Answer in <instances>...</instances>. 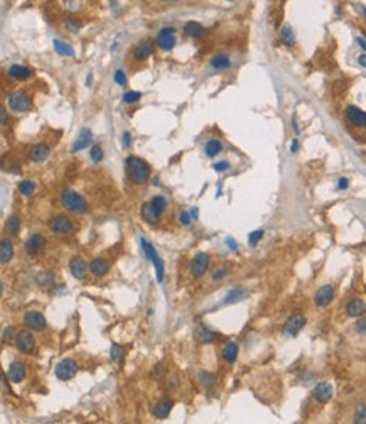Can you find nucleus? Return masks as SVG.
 <instances>
[{
  "label": "nucleus",
  "instance_id": "obj_53",
  "mask_svg": "<svg viewBox=\"0 0 366 424\" xmlns=\"http://www.w3.org/2000/svg\"><path fill=\"white\" fill-rule=\"evenodd\" d=\"M346 186H348V180H346V178H341L339 182H338V189H344Z\"/></svg>",
  "mask_w": 366,
  "mask_h": 424
},
{
  "label": "nucleus",
  "instance_id": "obj_40",
  "mask_svg": "<svg viewBox=\"0 0 366 424\" xmlns=\"http://www.w3.org/2000/svg\"><path fill=\"white\" fill-rule=\"evenodd\" d=\"M263 233H265L263 230H255V232H252L250 237H248V242H250V245H253V247H255V245L263 239Z\"/></svg>",
  "mask_w": 366,
  "mask_h": 424
},
{
  "label": "nucleus",
  "instance_id": "obj_54",
  "mask_svg": "<svg viewBox=\"0 0 366 424\" xmlns=\"http://www.w3.org/2000/svg\"><path fill=\"white\" fill-rule=\"evenodd\" d=\"M292 152H297V149H299V141L297 139H294V141H292Z\"/></svg>",
  "mask_w": 366,
  "mask_h": 424
},
{
  "label": "nucleus",
  "instance_id": "obj_2",
  "mask_svg": "<svg viewBox=\"0 0 366 424\" xmlns=\"http://www.w3.org/2000/svg\"><path fill=\"white\" fill-rule=\"evenodd\" d=\"M61 203H63L64 208L71 213H84L88 208L86 200H84L81 194H78L76 191H71V189H68V191L63 193V196H61Z\"/></svg>",
  "mask_w": 366,
  "mask_h": 424
},
{
  "label": "nucleus",
  "instance_id": "obj_38",
  "mask_svg": "<svg viewBox=\"0 0 366 424\" xmlns=\"http://www.w3.org/2000/svg\"><path fill=\"white\" fill-rule=\"evenodd\" d=\"M37 282L41 284V286H51L53 284V274L51 272H41L37 277Z\"/></svg>",
  "mask_w": 366,
  "mask_h": 424
},
{
  "label": "nucleus",
  "instance_id": "obj_28",
  "mask_svg": "<svg viewBox=\"0 0 366 424\" xmlns=\"http://www.w3.org/2000/svg\"><path fill=\"white\" fill-rule=\"evenodd\" d=\"M14 255V247L10 240H0V262H9Z\"/></svg>",
  "mask_w": 366,
  "mask_h": 424
},
{
  "label": "nucleus",
  "instance_id": "obj_44",
  "mask_svg": "<svg viewBox=\"0 0 366 424\" xmlns=\"http://www.w3.org/2000/svg\"><path fill=\"white\" fill-rule=\"evenodd\" d=\"M177 218H179V223L184 225V227H188V225L191 223V215L188 212H179Z\"/></svg>",
  "mask_w": 366,
  "mask_h": 424
},
{
  "label": "nucleus",
  "instance_id": "obj_5",
  "mask_svg": "<svg viewBox=\"0 0 366 424\" xmlns=\"http://www.w3.org/2000/svg\"><path fill=\"white\" fill-rule=\"evenodd\" d=\"M76 372H78V363L71 359L61 360L59 363L56 365V370H54V373H56V377L59 380H71L73 377L76 375Z\"/></svg>",
  "mask_w": 366,
  "mask_h": 424
},
{
  "label": "nucleus",
  "instance_id": "obj_57",
  "mask_svg": "<svg viewBox=\"0 0 366 424\" xmlns=\"http://www.w3.org/2000/svg\"><path fill=\"white\" fill-rule=\"evenodd\" d=\"M358 42H360L361 49H363V51H365V48H366V46H365V39H363V37H360V39H358Z\"/></svg>",
  "mask_w": 366,
  "mask_h": 424
},
{
  "label": "nucleus",
  "instance_id": "obj_21",
  "mask_svg": "<svg viewBox=\"0 0 366 424\" xmlns=\"http://www.w3.org/2000/svg\"><path fill=\"white\" fill-rule=\"evenodd\" d=\"M26 377V365L22 362H14L9 368V380L14 384H19L22 382Z\"/></svg>",
  "mask_w": 366,
  "mask_h": 424
},
{
  "label": "nucleus",
  "instance_id": "obj_24",
  "mask_svg": "<svg viewBox=\"0 0 366 424\" xmlns=\"http://www.w3.org/2000/svg\"><path fill=\"white\" fill-rule=\"evenodd\" d=\"M346 313H348V316H351V318H361L365 314V303L358 298L351 299V301L348 303Z\"/></svg>",
  "mask_w": 366,
  "mask_h": 424
},
{
  "label": "nucleus",
  "instance_id": "obj_15",
  "mask_svg": "<svg viewBox=\"0 0 366 424\" xmlns=\"http://www.w3.org/2000/svg\"><path fill=\"white\" fill-rule=\"evenodd\" d=\"M334 298V287L333 286H322L321 289L316 293V298H314V303L319 308H324L328 306Z\"/></svg>",
  "mask_w": 366,
  "mask_h": 424
},
{
  "label": "nucleus",
  "instance_id": "obj_36",
  "mask_svg": "<svg viewBox=\"0 0 366 424\" xmlns=\"http://www.w3.org/2000/svg\"><path fill=\"white\" fill-rule=\"evenodd\" d=\"M19 191L24 194V196H29V194H32L36 191V184H34L32 181H22L21 184H19Z\"/></svg>",
  "mask_w": 366,
  "mask_h": 424
},
{
  "label": "nucleus",
  "instance_id": "obj_13",
  "mask_svg": "<svg viewBox=\"0 0 366 424\" xmlns=\"http://www.w3.org/2000/svg\"><path fill=\"white\" fill-rule=\"evenodd\" d=\"M44 245H46L44 237H42L41 233H34L32 237H29V240H27L26 245H24L26 254L36 255V254H39V252L42 250V248H44Z\"/></svg>",
  "mask_w": 366,
  "mask_h": 424
},
{
  "label": "nucleus",
  "instance_id": "obj_48",
  "mask_svg": "<svg viewBox=\"0 0 366 424\" xmlns=\"http://www.w3.org/2000/svg\"><path fill=\"white\" fill-rule=\"evenodd\" d=\"M223 277H226V269H216V272L213 274V281H220Z\"/></svg>",
  "mask_w": 366,
  "mask_h": 424
},
{
  "label": "nucleus",
  "instance_id": "obj_56",
  "mask_svg": "<svg viewBox=\"0 0 366 424\" xmlns=\"http://www.w3.org/2000/svg\"><path fill=\"white\" fill-rule=\"evenodd\" d=\"M360 333H365V320H363V316H361V320H360Z\"/></svg>",
  "mask_w": 366,
  "mask_h": 424
},
{
  "label": "nucleus",
  "instance_id": "obj_55",
  "mask_svg": "<svg viewBox=\"0 0 366 424\" xmlns=\"http://www.w3.org/2000/svg\"><path fill=\"white\" fill-rule=\"evenodd\" d=\"M191 220H197V210L196 208L191 210Z\"/></svg>",
  "mask_w": 366,
  "mask_h": 424
},
{
  "label": "nucleus",
  "instance_id": "obj_23",
  "mask_svg": "<svg viewBox=\"0 0 366 424\" xmlns=\"http://www.w3.org/2000/svg\"><path fill=\"white\" fill-rule=\"evenodd\" d=\"M48 155H49L48 144H36V146L30 147V151H29V157H30V161H34V162L44 161Z\"/></svg>",
  "mask_w": 366,
  "mask_h": 424
},
{
  "label": "nucleus",
  "instance_id": "obj_4",
  "mask_svg": "<svg viewBox=\"0 0 366 424\" xmlns=\"http://www.w3.org/2000/svg\"><path fill=\"white\" fill-rule=\"evenodd\" d=\"M9 107L15 114H24L30 108V100L24 91H15L9 96Z\"/></svg>",
  "mask_w": 366,
  "mask_h": 424
},
{
  "label": "nucleus",
  "instance_id": "obj_14",
  "mask_svg": "<svg viewBox=\"0 0 366 424\" xmlns=\"http://www.w3.org/2000/svg\"><path fill=\"white\" fill-rule=\"evenodd\" d=\"M194 336H196V340L199 341V343H208V341L218 340V338H220V334L215 333V332H211L208 326L199 323V325H196V330H194Z\"/></svg>",
  "mask_w": 366,
  "mask_h": 424
},
{
  "label": "nucleus",
  "instance_id": "obj_9",
  "mask_svg": "<svg viewBox=\"0 0 366 424\" xmlns=\"http://www.w3.org/2000/svg\"><path fill=\"white\" fill-rule=\"evenodd\" d=\"M208 267H209V255L208 254H197V255H194L193 262H191V274H193L196 279H199L206 274Z\"/></svg>",
  "mask_w": 366,
  "mask_h": 424
},
{
  "label": "nucleus",
  "instance_id": "obj_6",
  "mask_svg": "<svg viewBox=\"0 0 366 424\" xmlns=\"http://www.w3.org/2000/svg\"><path fill=\"white\" fill-rule=\"evenodd\" d=\"M140 243H142V248H143V252H145V255L150 259V262L154 264L155 272H157V281L161 282L162 279H164V264H162V260L159 259V255H157V252H155V248L152 247V245L147 242V240H142Z\"/></svg>",
  "mask_w": 366,
  "mask_h": 424
},
{
  "label": "nucleus",
  "instance_id": "obj_18",
  "mask_svg": "<svg viewBox=\"0 0 366 424\" xmlns=\"http://www.w3.org/2000/svg\"><path fill=\"white\" fill-rule=\"evenodd\" d=\"M170 411H172V400L169 399H161L155 402L154 409H152V412H154L155 418L159 419H166L167 416L170 414Z\"/></svg>",
  "mask_w": 366,
  "mask_h": 424
},
{
  "label": "nucleus",
  "instance_id": "obj_50",
  "mask_svg": "<svg viewBox=\"0 0 366 424\" xmlns=\"http://www.w3.org/2000/svg\"><path fill=\"white\" fill-rule=\"evenodd\" d=\"M66 26H68V29L71 30V32H78V29H80V24H78V22H73V21H68L66 22Z\"/></svg>",
  "mask_w": 366,
  "mask_h": 424
},
{
  "label": "nucleus",
  "instance_id": "obj_11",
  "mask_svg": "<svg viewBox=\"0 0 366 424\" xmlns=\"http://www.w3.org/2000/svg\"><path fill=\"white\" fill-rule=\"evenodd\" d=\"M24 321L26 326H29V330H34V332H42L46 328V318L39 311H29L26 314Z\"/></svg>",
  "mask_w": 366,
  "mask_h": 424
},
{
  "label": "nucleus",
  "instance_id": "obj_29",
  "mask_svg": "<svg viewBox=\"0 0 366 424\" xmlns=\"http://www.w3.org/2000/svg\"><path fill=\"white\" fill-rule=\"evenodd\" d=\"M184 32L188 34L189 37H194V39H199L202 34H204V27H202L199 22H194L191 21L188 24L184 26Z\"/></svg>",
  "mask_w": 366,
  "mask_h": 424
},
{
  "label": "nucleus",
  "instance_id": "obj_20",
  "mask_svg": "<svg viewBox=\"0 0 366 424\" xmlns=\"http://www.w3.org/2000/svg\"><path fill=\"white\" fill-rule=\"evenodd\" d=\"M152 51H154V42H152L150 39H145V41L140 42L137 48L134 49V58L139 61L147 60V58L152 54Z\"/></svg>",
  "mask_w": 366,
  "mask_h": 424
},
{
  "label": "nucleus",
  "instance_id": "obj_17",
  "mask_svg": "<svg viewBox=\"0 0 366 424\" xmlns=\"http://www.w3.org/2000/svg\"><path fill=\"white\" fill-rule=\"evenodd\" d=\"M89 271H91V274L96 275V277H103V275L110 271V264H108L107 259L96 257V259L91 260V264H89Z\"/></svg>",
  "mask_w": 366,
  "mask_h": 424
},
{
  "label": "nucleus",
  "instance_id": "obj_34",
  "mask_svg": "<svg viewBox=\"0 0 366 424\" xmlns=\"http://www.w3.org/2000/svg\"><path fill=\"white\" fill-rule=\"evenodd\" d=\"M5 230L10 233V235H17L19 230H21V220H19V216H10L9 220H7L5 223Z\"/></svg>",
  "mask_w": 366,
  "mask_h": 424
},
{
  "label": "nucleus",
  "instance_id": "obj_26",
  "mask_svg": "<svg viewBox=\"0 0 366 424\" xmlns=\"http://www.w3.org/2000/svg\"><path fill=\"white\" fill-rule=\"evenodd\" d=\"M142 218L150 225H157L159 221H161V215L152 208L150 203H145L142 206Z\"/></svg>",
  "mask_w": 366,
  "mask_h": 424
},
{
  "label": "nucleus",
  "instance_id": "obj_12",
  "mask_svg": "<svg viewBox=\"0 0 366 424\" xmlns=\"http://www.w3.org/2000/svg\"><path fill=\"white\" fill-rule=\"evenodd\" d=\"M333 386H331V384H328V382H321V384H317L316 387H314V391H312V397L317 400V402H321V404H326V402H329L331 400V397H333Z\"/></svg>",
  "mask_w": 366,
  "mask_h": 424
},
{
  "label": "nucleus",
  "instance_id": "obj_51",
  "mask_svg": "<svg viewBox=\"0 0 366 424\" xmlns=\"http://www.w3.org/2000/svg\"><path fill=\"white\" fill-rule=\"evenodd\" d=\"M226 243H228V247L231 248V250H236V248H238V243H236L235 240L231 239V237H228V239H226Z\"/></svg>",
  "mask_w": 366,
  "mask_h": 424
},
{
  "label": "nucleus",
  "instance_id": "obj_41",
  "mask_svg": "<svg viewBox=\"0 0 366 424\" xmlns=\"http://www.w3.org/2000/svg\"><path fill=\"white\" fill-rule=\"evenodd\" d=\"M199 379H201V382L204 384V386H208V387L215 386V375H211V373L201 372V373H199Z\"/></svg>",
  "mask_w": 366,
  "mask_h": 424
},
{
  "label": "nucleus",
  "instance_id": "obj_59",
  "mask_svg": "<svg viewBox=\"0 0 366 424\" xmlns=\"http://www.w3.org/2000/svg\"><path fill=\"white\" fill-rule=\"evenodd\" d=\"M2 293H3V286L0 284V296H2Z\"/></svg>",
  "mask_w": 366,
  "mask_h": 424
},
{
  "label": "nucleus",
  "instance_id": "obj_22",
  "mask_svg": "<svg viewBox=\"0 0 366 424\" xmlns=\"http://www.w3.org/2000/svg\"><path fill=\"white\" fill-rule=\"evenodd\" d=\"M89 144H91V132H89L88 129H83L80 134H78V137H76L75 144H73L71 151H73V152H80V151L86 149Z\"/></svg>",
  "mask_w": 366,
  "mask_h": 424
},
{
  "label": "nucleus",
  "instance_id": "obj_52",
  "mask_svg": "<svg viewBox=\"0 0 366 424\" xmlns=\"http://www.w3.org/2000/svg\"><path fill=\"white\" fill-rule=\"evenodd\" d=\"M130 137H132V135L128 134V132H125V134H123V146H125V147L130 146V141H132Z\"/></svg>",
  "mask_w": 366,
  "mask_h": 424
},
{
  "label": "nucleus",
  "instance_id": "obj_19",
  "mask_svg": "<svg viewBox=\"0 0 366 424\" xmlns=\"http://www.w3.org/2000/svg\"><path fill=\"white\" fill-rule=\"evenodd\" d=\"M69 271H71L75 279H84V275H86V262H84V259H81V257L71 259V262H69Z\"/></svg>",
  "mask_w": 366,
  "mask_h": 424
},
{
  "label": "nucleus",
  "instance_id": "obj_47",
  "mask_svg": "<svg viewBox=\"0 0 366 424\" xmlns=\"http://www.w3.org/2000/svg\"><path fill=\"white\" fill-rule=\"evenodd\" d=\"M229 169V162L228 161H220L215 164V171H218V173H223V171H228Z\"/></svg>",
  "mask_w": 366,
  "mask_h": 424
},
{
  "label": "nucleus",
  "instance_id": "obj_35",
  "mask_svg": "<svg viewBox=\"0 0 366 424\" xmlns=\"http://www.w3.org/2000/svg\"><path fill=\"white\" fill-rule=\"evenodd\" d=\"M150 205H152V208H154L155 212L159 213V215H162V213L166 212V208H167V200L164 196H155V198H152Z\"/></svg>",
  "mask_w": 366,
  "mask_h": 424
},
{
  "label": "nucleus",
  "instance_id": "obj_58",
  "mask_svg": "<svg viewBox=\"0 0 366 424\" xmlns=\"http://www.w3.org/2000/svg\"><path fill=\"white\" fill-rule=\"evenodd\" d=\"M360 64H361V66H365V54H361V58H360Z\"/></svg>",
  "mask_w": 366,
  "mask_h": 424
},
{
  "label": "nucleus",
  "instance_id": "obj_8",
  "mask_svg": "<svg viewBox=\"0 0 366 424\" xmlns=\"http://www.w3.org/2000/svg\"><path fill=\"white\" fill-rule=\"evenodd\" d=\"M176 44V29L174 27H164L157 34V46L162 51H170Z\"/></svg>",
  "mask_w": 366,
  "mask_h": 424
},
{
  "label": "nucleus",
  "instance_id": "obj_33",
  "mask_svg": "<svg viewBox=\"0 0 366 424\" xmlns=\"http://www.w3.org/2000/svg\"><path fill=\"white\" fill-rule=\"evenodd\" d=\"M280 39L285 46H292L295 42V36L292 32V27L290 26H283L282 30H280Z\"/></svg>",
  "mask_w": 366,
  "mask_h": 424
},
{
  "label": "nucleus",
  "instance_id": "obj_60",
  "mask_svg": "<svg viewBox=\"0 0 366 424\" xmlns=\"http://www.w3.org/2000/svg\"><path fill=\"white\" fill-rule=\"evenodd\" d=\"M228 2H231V0H228Z\"/></svg>",
  "mask_w": 366,
  "mask_h": 424
},
{
  "label": "nucleus",
  "instance_id": "obj_49",
  "mask_svg": "<svg viewBox=\"0 0 366 424\" xmlns=\"http://www.w3.org/2000/svg\"><path fill=\"white\" fill-rule=\"evenodd\" d=\"M7 120H9V114H7V110L3 107H0V123H7Z\"/></svg>",
  "mask_w": 366,
  "mask_h": 424
},
{
  "label": "nucleus",
  "instance_id": "obj_32",
  "mask_svg": "<svg viewBox=\"0 0 366 424\" xmlns=\"http://www.w3.org/2000/svg\"><path fill=\"white\" fill-rule=\"evenodd\" d=\"M54 49H56V53L61 54V56H75V49L63 41H57V39L54 41Z\"/></svg>",
  "mask_w": 366,
  "mask_h": 424
},
{
  "label": "nucleus",
  "instance_id": "obj_1",
  "mask_svg": "<svg viewBox=\"0 0 366 424\" xmlns=\"http://www.w3.org/2000/svg\"><path fill=\"white\" fill-rule=\"evenodd\" d=\"M125 169L127 176L134 184H145L150 178V167L143 159L137 157V155H130L125 161Z\"/></svg>",
  "mask_w": 366,
  "mask_h": 424
},
{
  "label": "nucleus",
  "instance_id": "obj_42",
  "mask_svg": "<svg viewBox=\"0 0 366 424\" xmlns=\"http://www.w3.org/2000/svg\"><path fill=\"white\" fill-rule=\"evenodd\" d=\"M122 359H123V348L118 347V345H113V347H112V360L122 362Z\"/></svg>",
  "mask_w": 366,
  "mask_h": 424
},
{
  "label": "nucleus",
  "instance_id": "obj_39",
  "mask_svg": "<svg viewBox=\"0 0 366 424\" xmlns=\"http://www.w3.org/2000/svg\"><path fill=\"white\" fill-rule=\"evenodd\" d=\"M245 296V291L243 289H235V291H231V293L228 294V298H226V301L225 303H235V301H240L241 298H243Z\"/></svg>",
  "mask_w": 366,
  "mask_h": 424
},
{
  "label": "nucleus",
  "instance_id": "obj_10",
  "mask_svg": "<svg viewBox=\"0 0 366 424\" xmlns=\"http://www.w3.org/2000/svg\"><path fill=\"white\" fill-rule=\"evenodd\" d=\"M304 325H306V318H304V314L294 313L289 320L285 321V325H283V332H285L287 334H290V336H295V334L304 328Z\"/></svg>",
  "mask_w": 366,
  "mask_h": 424
},
{
  "label": "nucleus",
  "instance_id": "obj_31",
  "mask_svg": "<svg viewBox=\"0 0 366 424\" xmlns=\"http://www.w3.org/2000/svg\"><path fill=\"white\" fill-rule=\"evenodd\" d=\"M204 151H206V155L215 157V155H218L221 151H223V144H221L220 141H216V139H211V141L204 146Z\"/></svg>",
  "mask_w": 366,
  "mask_h": 424
},
{
  "label": "nucleus",
  "instance_id": "obj_45",
  "mask_svg": "<svg viewBox=\"0 0 366 424\" xmlns=\"http://www.w3.org/2000/svg\"><path fill=\"white\" fill-rule=\"evenodd\" d=\"M115 81L120 85V87H123V85L127 83V76H125V73H123L122 69H118V71L115 73Z\"/></svg>",
  "mask_w": 366,
  "mask_h": 424
},
{
  "label": "nucleus",
  "instance_id": "obj_30",
  "mask_svg": "<svg viewBox=\"0 0 366 424\" xmlns=\"http://www.w3.org/2000/svg\"><path fill=\"white\" fill-rule=\"evenodd\" d=\"M209 64H211V68H215V69H226V68H229L231 61H229V58L226 56V54H216V56L209 61Z\"/></svg>",
  "mask_w": 366,
  "mask_h": 424
},
{
  "label": "nucleus",
  "instance_id": "obj_43",
  "mask_svg": "<svg viewBox=\"0 0 366 424\" xmlns=\"http://www.w3.org/2000/svg\"><path fill=\"white\" fill-rule=\"evenodd\" d=\"M91 159H93V162H100L101 159H103V151H101V147L100 146H93L91 147Z\"/></svg>",
  "mask_w": 366,
  "mask_h": 424
},
{
  "label": "nucleus",
  "instance_id": "obj_37",
  "mask_svg": "<svg viewBox=\"0 0 366 424\" xmlns=\"http://www.w3.org/2000/svg\"><path fill=\"white\" fill-rule=\"evenodd\" d=\"M140 98H142V93L140 91H127L125 95H123V102L125 103H135V102H139Z\"/></svg>",
  "mask_w": 366,
  "mask_h": 424
},
{
  "label": "nucleus",
  "instance_id": "obj_3",
  "mask_svg": "<svg viewBox=\"0 0 366 424\" xmlns=\"http://www.w3.org/2000/svg\"><path fill=\"white\" fill-rule=\"evenodd\" d=\"M49 228H51V232L56 233V235H69V233L75 230V225H73V221L69 220L68 216L57 215L49 221Z\"/></svg>",
  "mask_w": 366,
  "mask_h": 424
},
{
  "label": "nucleus",
  "instance_id": "obj_27",
  "mask_svg": "<svg viewBox=\"0 0 366 424\" xmlns=\"http://www.w3.org/2000/svg\"><path fill=\"white\" fill-rule=\"evenodd\" d=\"M223 359L228 362V363H233L238 359V345L235 341H229V343L225 345L223 348Z\"/></svg>",
  "mask_w": 366,
  "mask_h": 424
},
{
  "label": "nucleus",
  "instance_id": "obj_16",
  "mask_svg": "<svg viewBox=\"0 0 366 424\" xmlns=\"http://www.w3.org/2000/svg\"><path fill=\"white\" fill-rule=\"evenodd\" d=\"M346 117H348V120L353 123L354 127H365L366 123V114L361 108L358 107H348L346 108Z\"/></svg>",
  "mask_w": 366,
  "mask_h": 424
},
{
  "label": "nucleus",
  "instance_id": "obj_7",
  "mask_svg": "<svg viewBox=\"0 0 366 424\" xmlns=\"http://www.w3.org/2000/svg\"><path fill=\"white\" fill-rule=\"evenodd\" d=\"M15 343H17V348L21 350L22 353H32L34 348H36V340H34V334L29 332V330H22V332L17 333L15 336Z\"/></svg>",
  "mask_w": 366,
  "mask_h": 424
},
{
  "label": "nucleus",
  "instance_id": "obj_25",
  "mask_svg": "<svg viewBox=\"0 0 366 424\" xmlns=\"http://www.w3.org/2000/svg\"><path fill=\"white\" fill-rule=\"evenodd\" d=\"M30 75H32V69H29L27 66H22V64H14L9 68V76L14 78V80H27V78H30Z\"/></svg>",
  "mask_w": 366,
  "mask_h": 424
},
{
  "label": "nucleus",
  "instance_id": "obj_46",
  "mask_svg": "<svg viewBox=\"0 0 366 424\" xmlns=\"http://www.w3.org/2000/svg\"><path fill=\"white\" fill-rule=\"evenodd\" d=\"M354 419H356V423L363 424L366 421V416H365V406H360V409L356 411V416H354Z\"/></svg>",
  "mask_w": 366,
  "mask_h": 424
}]
</instances>
